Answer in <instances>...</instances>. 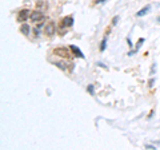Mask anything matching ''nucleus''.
Instances as JSON below:
<instances>
[{
    "label": "nucleus",
    "instance_id": "nucleus-6",
    "mask_svg": "<svg viewBox=\"0 0 160 150\" xmlns=\"http://www.w3.org/2000/svg\"><path fill=\"white\" fill-rule=\"evenodd\" d=\"M69 50H71V52H74L75 56H78V58H84V54L82 52V50L79 48V47H76L75 44H71V46H69Z\"/></svg>",
    "mask_w": 160,
    "mask_h": 150
},
{
    "label": "nucleus",
    "instance_id": "nucleus-14",
    "mask_svg": "<svg viewBox=\"0 0 160 150\" xmlns=\"http://www.w3.org/2000/svg\"><path fill=\"white\" fill-rule=\"evenodd\" d=\"M100 1H105V0H96L95 3H96V4H97V3H100Z\"/></svg>",
    "mask_w": 160,
    "mask_h": 150
},
{
    "label": "nucleus",
    "instance_id": "nucleus-4",
    "mask_svg": "<svg viewBox=\"0 0 160 150\" xmlns=\"http://www.w3.org/2000/svg\"><path fill=\"white\" fill-rule=\"evenodd\" d=\"M30 11L28 9H26V8H23V9H20L19 12H17V22H20V23H24L27 20V19L30 18Z\"/></svg>",
    "mask_w": 160,
    "mask_h": 150
},
{
    "label": "nucleus",
    "instance_id": "nucleus-7",
    "mask_svg": "<svg viewBox=\"0 0 160 150\" xmlns=\"http://www.w3.org/2000/svg\"><path fill=\"white\" fill-rule=\"evenodd\" d=\"M20 31H22L23 35H28V34H30V26L26 24V23H23L22 27H20Z\"/></svg>",
    "mask_w": 160,
    "mask_h": 150
},
{
    "label": "nucleus",
    "instance_id": "nucleus-8",
    "mask_svg": "<svg viewBox=\"0 0 160 150\" xmlns=\"http://www.w3.org/2000/svg\"><path fill=\"white\" fill-rule=\"evenodd\" d=\"M47 7V3L44 1V0H40V1H38L36 3V9H43Z\"/></svg>",
    "mask_w": 160,
    "mask_h": 150
},
{
    "label": "nucleus",
    "instance_id": "nucleus-13",
    "mask_svg": "<svg viewBox=\"0 0 160 150\" xmlns=\"http://www.w3.org/2000/svg\"><path fill=\"white\" fill-rule=\"evenodd\" d=\"M117 20H119V16H115V18H113V22H112V24H116V23H117Z\"/></svg>",
    "mask_w": 160,
    "mask_h": 150
},
{
    "label": "nucleus",
    "instance_id": "nucleus-15",
    "mask_svg": "<svg viewBox=\"0 0 160 150\" xmlns=\"http://www.w3.org/2000/svg\"><path fill=\"white\" fill-rule=\"evenodd\" d=\"M159 22H160V18H159Z\"/></svg>",
    "mask_w": 160,
    "mask_h": 150
},
{
    "label": "nucleus",
    "instance_id": "nucleus-11",
    "mask_svg": "<svg viewBox=\"0 0 160 150\" xmlns=\"http://www.w3.org/2000/svg\"><path fill=\"white\" fill-rule=\"evenodd\" d=\"M105 44H107V40L103 39L101 44H100V51H104V50H105Z\"/></svg>",
    "mask_w": 160,
    "mask_h": 150
},
{
    "label": "nucleus",
    "instance_id": "nucleus-2",
    "mask_svg": "<svg viewBox=\"0 0 160 150\" xmlns=\"http://www.w3.org/2000/svg\"><path fill=\"white\" fill-rule=\"evenodd\" d=\"M56 23L55 22H48V24L44 27V34L47 36H53L56 34Z\"/></svg>",
    "mask_w": 160,
    "mask_h": 150
},
{
    "label": "nucleus",
    "instance_id": "nucleus-5",
    "mask_svg": "<svg viewBox=\"0 0 160 150\" xmlns=\"http://www.w3.org/2000/svg\"><path fill=\"white\" fill-rule=\"evenodd\" d=\"M72 24H74V18L72 16H65L60 22V28H67V27H71Z\"/></svg>",
    "mask_w": 160,
    "mask_h": 150
},
{
    "label": "nucleus",
    "instance_id": "nucleus-9",
    "mask_svg": "<svg viewBox=\"0 0 160 150\" xmlns=\"http://www.w3.org/2000/svg\"><path fill=\"white\" fill-rule=\"evenodd\" d=\"M53 64H55L56 67H59V68H60V70H63V71H65L67 68H68V67H67V64H64L63 62H53Z\"/></svg>",
    "mask_w": 160,
    "mask_h": 150
},
{
    "label": "nucleus",
    "instance_id": "nucleus-10",
    "mask_svg": "<svg viewBox=\"0 0 160 150\" xmlns=\"http://www.w3.org/2000/svg\"><path fill=\"white\" fill-rule=\"evenodd\" d=\"M148 9H149V5H147V7H144V8L142 9V11H139V12L136 13V15H138V16H143V15H146V13L148 12Z\"/></svg>",
    "mask_w": 160,
    "mask_h": 150
},
{
    "label": "nucleus",
    "instance_id": "nucleus-1",
    "mask_svg": "<svg viewBox=\"0 0 160 150\" xmlns=\"http://www.w3.org/2000/svg\"><path fill=\"white\" fill-rule=\"evenodd\" d=\"M52 54L56 55V56L64 58V59H71L72 58V54H71V50L65 48V47H55L52 50Z\"/></svg>",
    "mask_w": 160,
    "mask_h": 150
},
{
    "label": "nucleus",
    "instance_id": "nucleus-12",
    "mask_svg": "<svg viewBox=\"0 0 160 150\" xmlns=\"http://www.w3.org/2000/svg\"><path fill=\"white\" fill-rule=\"evenodd\" d=\"M87 90H88V91H90V93H91V94H93V86H92V84H90Z\"/></svg>",
    "mask_w": 160,
    "mask_h": 150
},
{
    "label": "nucleus",
    "instance_id": "nucleus-3",
    "mask_svg": "<svg viewBox=\"0 0 160 150\" xmlns=\"http://www.w3.org/2000/svg\"><path fill=\"white\" fill-rule=\"evenodd\" d=\"M43 19H44V13L40 9H35L34 12H31L30 15L31 22H43Z\"/></svg>",
    "mask_w": 160,
    "mask_h": 150
}]
</instances>
